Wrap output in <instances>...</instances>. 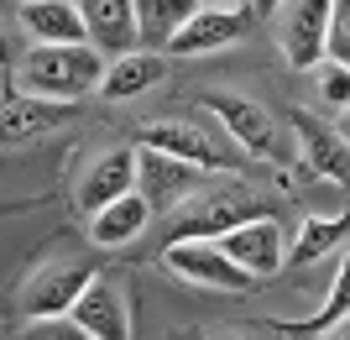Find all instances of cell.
Instances as JSON below:
<instances>
[{
    "label": "cell",
    "instance_id": "obj_1",
    "mask_svg": "<svg viewBox=\"0 0 350 340\" xmlns=\"http://www.w3.org/2000/svg\"><path fill=\"white\" fill-rule=\"evenodd\" d=\"M105 58L94 42H73V47H31L27 58L16 63V84L21 94H37V100H63L79 105L84 94H100L105 84Z\"/></svg>",
    "mask_w": 350,
    "mask_h": 340
},
{
    "label": "cell",
    "instance_id": "obj_2",
    "mask_svg": "<svg viewBox=\"0 0 350 340\" xmlns=\"http://www.w3.org/2000/svg\"><path fill=\"white\" fill-rule=\"evenodd\" d=\"M162 267L178 272L193 288H215V293H251L256 278L235 262L219 241H167L162 246Z\"/></svg>",
    "mask_w": 350,
    "mask_h": 340
},
{
    "label": "cell",
    "instance_id": "obj_3",
    "mask_svg": "<svg viewBox=\"0 0 350 340\" xmlns=\"http://www.w3.org/2000/svg\"><path fill=\"white\" fill-rule=\"evenodd\" d=\"M256 215H267L262 199H251L241 189H215V194H199V199H189L178 209L167 241H225L235 225L256 220Z\"/></svg>",
    "mask_w": 350,
    "mask_h": 340
},
{
    "label": "cell",
    "instance_id": "obj_4",
    "mask_svg": "<svg viewBox=\"0 0 350 340\" xmlns=\"http://www.w3.org/2000/svg\"><path fill=\"white\" fill-rule=\"evenodd\" d=\"M142 147H157V152H173L193 168H219L230 173L235 168V142L225 131H209V126H193V120H146L142 126Z\"/></svg>",
    "mask_w": 350,
    "mask_h": 340
},
{
    "label": "cell",
    "instance_id": "obj_5",
    "mask_svg": "<svg viewBox=\"0 0 350 340\" xmlns=\"http://www.w3.org/2000/svg\"><path fill=\"white\" fill-rule=\"evenodd\" d=\"M136 183H142V147H105L94 163L79 173V189H73V199H79V209L84 215H100L105 205H116V199H126V194H136Z\"/></svg>",
    "mask_w": 350,
    "mask_h": 340
},
{
    "label": "cell",
    "instance_id": "obj_6",
    "mask_svg": "<svg viewBox=\"0 0 350 340\" xmlns=\"http://www.w3.org/2000/svg\"><path fill=\"white\" fill-rule=\"evenodd\" d=\"M94 278H100V267H94V262H53V267H42V272L27 283L21 309H27V319H58V314H73V309H79V298H84V288Z\"/></svg>",
    "mask_w": 350,
    "mask_h": 340
},
{
    "label": "cell",
    "instance_id": "obj_7",
    "mask_svg": "<svg viewBox=\"0 0 350 340\" xmlns=\"http://www.w3.org/2000/svg\"><path fill=\"white\" fill-rule=\"evenodd\" d=\"M204 110L219 120V131L230 136L246 157H278L282 136L256 100H246V94H204Z\"/></svg>",
    "mask_w": 350,
    "mask_h": 340
},
{
    "label": "cell",
    "instance_id": "obj_8",
    "mask_svg": "<svg viewBox=\"0 0 350 340\" xmlns=\"http://www.w3.org/2000/svg\"><path fill=\"white\" fill-rule=\"evenodd\" d=\"M136 147H142V142H136ZM136 189L146 194V205H152V209L178 215L189 199H199V189H204V168L183 163V157H173V152L142 147V183H136Z\"/></svg>",
    "mask_w": 350,
    "mask_h": 340
},
{
    "label": "cell",
    "instance_id": "obj_9",
    "mask_svg": "<svg viewBox=\"0 0 350 340\" xmlns=\"http://www.w3.org/2000/svg\"><path fill=\"white\" fill-rule=\"evenodd\" d=\"M329 21H335V0H293L288 21H282V58L314 74L329 58Z\"/></svg>",
    "mask_w": 350,
    "mask_h": 340
},
{
    "label": "cell",
    "instance_id": "obj_10",
    "mask_svg": "<svg viewBox=\"0 0 350 340\" xmlns=\"http://www.w3.org/2000/svg\"><path fill=\"white\" fill-rule=\"evenodd\" d=\"M225 252L235 257V262L246 267L256 283H267V278H278L282 267H288V257H293V246H288V236H282V225L272 220V215H256V220H246V225H235L230 236L219 241Z\"/></svg>",
    "mask_w": 350,
    "mask_h": 340
},
{
    "label": "cell",
    "instance_id": "obj_11",
    "mask_svg": "<svg viewBox=\"0 0 350 340\" xmlns=\"http://www.w3.org/2000/svg\"><path fill=\"white\" fill-rule=\"evenodd\" d=\"M73 319H79L94 340H131V293H126V283L100 267V278L84 288Z\"/></svg>",
    "mask_w": 350,
    "mask_h": 340
},
{
    "label": "cell",
    "instance_id": "obj_12",
    "mask_svg": "<svg viewBox=\"0 0 350 340\" xmlns=\"http://www.w3.org/2000/svg\"><path fill=\"white\" fill-rule=\"evenodd\" d=\"M89 27V42L105 58H126L142 47V21H136V0H79Z\"/></svg>",
    "mask_w": 350,
    "mask_h": 340
},
{
    "label": "cell",
    "instance_id": "obj_13",
    "mask_svg": "<svg viewBox=\"0 0 350 340\" xmlns=\"http://www.w3.org/2000/svg\"><path fill=\"white\" fill-rule=\"evenodd\" d=\"M16 16H21V31H27L37 47L89 42V27H84L79 0H21V5H16Z\"/></svg>",
    "mask_w": 350,
    "mask_h": 340
},
{
    "label": "cell",
    "instance_id": "obj_14",
    "mask_svg": "<svg viewBox=\"0 0 350 340\" xmlns=\"http://www.w3.org/2000/svg\"><path fill=\"white\" fill-rule=\"evenodd\" d=\"M293 136H298V147H304L308 168L319 178H335V183H345L350 178V142L345 131H329L319 116H308V110H293Z\"/></svg>",
    "mask_w": 350,
    "mask_h": 340
},
{
    "label": "cell",
    "instance_id": "obj_15",
    "mask_svg": "<svg viewBox=\"0 0 350 340\" xmlns=\"http://www.w3.org/2000/svg\"><path fill=\"white\" fill-rule=\"evenodd\" d=\"M345 319H350V246L340 252L335 283H329V298H324L308 319H272V330H278V335H293V340H329Z\"/></svg>",
    "mask_w": 350,
    "mask_h": 340
},
{
    "label": "cell",
    "instance_id": "obj_16",
    "mask_svg": "<svg viewBox=\"0 0 350 340\" xmlns=\"http://www.w3.org/2000/svg\"><path fill=\"white\" fill-rule=\"evenodd\" d=\"M73 110H79V105L37 100V94L11 89V94H5V142H11V147H21V142H31V136L58 131V126H68V120H73Z\"/></svg>",
    "mask_w": 350,
    "mask_h": 340
},
{
    "label": "cell",
    "instance_id": "obj_17",
    "mask_svg": "<svg viewBox=\"0 0 350 340\" xmlns=\"http://www.w3.org/2000/svg\"><path fill=\"white\" fill-rule=\"evenodd\" d=\"M152 215H157V209L146 205V194L136 189V194H126V199H116V205H105L100 215H89V241H94V246H105V252L131 246L146 225H152Z\"/></svg>",
    "mask_w": 350,
    "mask_h": 340
},
{
    "label": "cell",
    "instance_id": "obj_18",
    "mask_svg": "<svg viewBox=\"0 0 350 340\" xmlns=\"http://www.w3.org/2000/svg\"><path fill=\"white\" fill-rule=\"evenodd\" d=\"M241 37V11H215V5H199L189 27L173 37V58H204V53H225V47Z\"/></svg>",
    "mask_w": 350,
    "mask_h": 340
},
{
    "label": "cell",
    "instance_id": "obj_19",
    "mask_svg": "<svg viewBox=\"0 0 350 340\" xmlns=\"http://www.w3.org/2000/svg\"><path fill=\"white\" fill-rule=\"evenodd\" d=\"M162 79H167V58L152 53V47H136V53H126V58H110L100 94L105 100H136V94H146V89H157Z\"/></svg>",
    "mask_w": 350,
    "mask_h": 340
},
{
    "label": "cell",
    "instance_id": "obj_20",
    "mask_svg": "<svg viewBox=\"0 0 350 340\" xmlns=\"http://www.w3.org/2000/svg\"><path fill=\"white\" fill-rule=\"evenodd\" d=\"M204 0H136V21H142V47H173V37L199 16Z\"/></svg>",
    "mask_w": 350,
    "mask_h": 340
},
{
    "label": "cell",
    "instance_id": "obj_21",
    "mask_svg": "<svg viewBox=\"0 0 350 340\" xmlns=\"http://www.w3.org/2000/svg\"><path fill=\"white\" fill-rule=\"evenodd\" d=\"M350 236V209L345 215H304L298 220V236H293V267H308L314 257H329L340 241Z\"/></svg>",
    "mask_w": 350,
    "mask_h": 340
},
{
    "label": "cell",
    "instance_id": "obj_22",
    "mask_svg": "<svg viewBox=\"0 0 350 340\" xmlns=\"http://www.w3.org/2000/svg\"><path fill=\"white\" fill-rule=\"evenodd\" d=\"M314 89H319V100L329 105V110H350V68L335 58H324L319 68H314Z\"/></svg>",
    "mask_w": 350,
    "mask_h": 340
},
{
    "label": "cell",
    "instance_id": "obj_23",
    "mask_svg": "<svg viewBox=\"0 0 350 340\" xmlns=\"http://www.w3.org/2000/svg\"><path fill=\"white\" fill-rule=\"evenodd\" d=\"M16 340H94L73 314H58V319H27Z\"/></svg>",
    "mask_w": 350,
    "mask_h": 340
},
{
    "label": "cell",
    "instance_id": "obj_24",
    "mask_svg": "<svg viewBox=\"0 0 350 340\" xmlns=\"http://www.w3.org/2000/svg\"><path fill=\"white\" fill-rule=\"evenodd\" d=\"M329 58L350 68V0H335V21H329Z\"/></svg>",
    "mask_w": 350,
    "mask_h": 340
},
{
    "label": "cell",
    "instance_id": "obj_25",
    "mask_svg": "<svg viewBox=\"0 0 350 340\" xmlns=\"http://www.w3.org/2000/svg\"><path fill=\"white\" fill-rule=\"evenodd\" d=\"M204 5H215V11H241L246 0H204Z\"/></svg>",
    "mask_w": 350,
    "mask_h": 340
},
{
    "label": "cell",
    "instance_id": "obj_26",
    "mask_svg": "<svg viewBox=\"0 0 350 340\" xmlns=\"http://www.w3.org/2000/svg\"><path fill=\"white\" fill-rule=\"evenodd\" d=\"M278 5H282V0H256V11H262V16H272Z\"/></svg>",
    "mask_w": 350,
    "mask_h": 340
},
{
    "label": "cell",
    "instance_id": "obj_27",
    "mask_svg": "<svg viewBox=\"0 0 350 340\" xmlns=\"http://www.w3.org/2000/svg\"><path fill=\"white\" fill-rule=\"evenodd\" d=\"M329 340H350V325H340V330H335V335H329Z\"/></svg>",
    "mask_w": 350,
    "mask_h": 340
},
{
    "label": "cell",
    "instance_id": "obj_28",
    "mask_svg": "<svg viewBox=\"0 0 350 340\" xmlns=\"http://www.w3.org/2000/svg\"><path fill=\"white\" fill-rule=\"evenodd\" d=\"M340 131H345V142H350V110H345V126H340Z\"/></svg>",
    "mask_w": 350,
    "mask_h": 340
},
{
    "label": "cell",
    "instance_id": "obj_29",
    "mask_svg": "<svg viewBox=\"0 0 350 340\" xmlns=\"http://www.w3.org/2000/svg\"><path fill=\"white\" fill-rule=\"evenodd\" d=\"M215 340H241V335H215Z\"/></svg>",
    "mask_w": 350,
    "mask_h": 340
}]
</instances>
